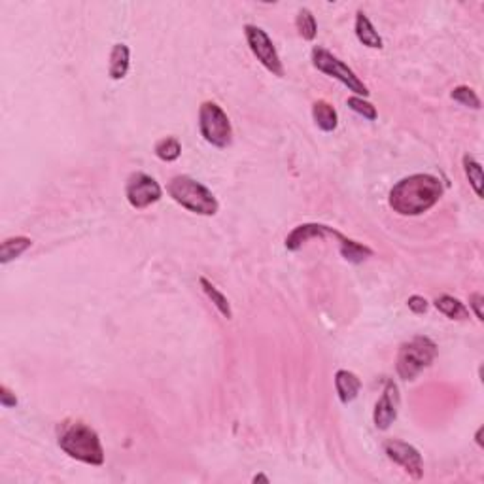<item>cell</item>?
Segmentation results:
<instances>
[{
	"mask_svg": "<svg viewBox=\"0 0 484 484\" xmlns=\"http://www.w3.org/2000/svg\"><path fill=\"white\" fill-rule=\"evenodd\" d=\"M129 59H131V51L125 44H114L110 51V66H108V74L112 80H123L129 72Z\"/></svg>",
	"mask_w": 484,
	"mask_h": 484,
	"instance_id": "cell-14",
	"label": "cell"
},
{
	"mask_svg": "<svg viewBox=\"0 0 484 484\" xmlns=\"http://www.w3.org/2000/svg\"><path fill=\"white\" fill-rule=\"evenodd\" d=\"M463 171L477 195H483V167L471 155H463Z\"/></svg>",
	"mask_w": 484,
	"mask_h": 484,
	"instance_id": "cell-21",
	"label": "cell"
},
{
	"mask_svg": "<svg viewBox=\"0 0 484 484\" xmlns=\"http://www.w3.org/2000/svg\"><path fill=\"white\" fill-rule=\"evenodd\" d=\"M335 390L342 405H348V403H352L358 397L359 390H362V380L352 371L341 369L335 374Z\"/></svg>",
	"mask_w": 484,
	"mask_h": 484,
	"instance_id": "cell-12",
	"label": "cell"
},
{
	"mask_svg": "<svg viewBox=\"0 0 484 484\" xmlns=\"http://www.w3.org/2000/svg\"><path fill=\"white\" fill-rule=\"evenodd\" d=\"M252 480H253V483H265V484L269 483V479H267L265 475H256V477H253Z\"/></svg>",
	"mask_w": 484,
	"mask_h": 484,
	"instance_id": "cell-29",
	"label": "cell"
},
{
	"mask_svg": "<svg viewBox=\"0 0 484 484\" xmlns=\"http://www.w3.org/2000/svg\"><path fill=\"white\" fill-rule=\"evenodd\" d=\"M33 246V241L28 237H11L6 238L0 246V263H10L11 259H17L21 253H25L28 248Z\"/></svg>",
	"mask_w": 484,
	"mask_h": 484,
	"instance_id": "cell-17",
	"label": "cell"
},
{
	"mask_svg": "<svg viewBox=\"0 0 484 484\" xmlns=\"http://www.w3.org/2000/svg\"><path fill=\"white\" fill-rule=\"evenodd\" d=\"M199 282H201V288H203V292L206 293V298L214 302V307L220 310L221 316H223V318H227V320H231L233 318L231 305H229V301H227L226 295H223V293H221L220 290H218V288L212 284V282L206 280L204 276H201V278H199Z\"/></svg>",
	"mask_w": 484,
	"mask_h": 484,
	"instance_id": "cell-19",
	"label": "cell"
},
{
	"mask_svg": "<svg viewBox=\"0 0 484 484\" xmlns=\"http://www.w3.org/2000/svg\"><path fill=\"white\" fill-rule=\"evenodd\" d=\"M443 191V182L433 174H413L391 187L388 203L397 214L420 216L439 203Z\"/></svg>",
	"mask_w": 484,
	"mask_h": 484,
	"instance_id": "cell-1",
	"label": "cell"
},
{
	"mask_svg": "<svg viewBox=\"0 0 484 484\" xmlns=\"http://www.w3.org/2000/svg\"><path fill=\"white\" fill-rule=\"evenodd\" d=\"M295 25H298V31L299 34H301L302 40H308V42H310V40L316 38V34H318V25H316V19H314L312 11L310 10H307V8L299 10Z\"/></svg>",
	"mask_w": 484,
	"mask_h": 484,
	"instance_id": "cell-22",
	"label": "cell"
},
{
	"mask_svg": "<svg viewBox=\"0 0 484 484\" xmlns=\"http://www.w3.org/2000/svg\"><path fill=\"white\" fill-rule=\"evenodd\" d=\"M437 356V344L428 337H413L411 341L403 342L397 354L396 369L403 380H414L429 367Z\"/></svg>",
	"mask_w": 484,
	"mask_h": 484,
	"instance_id": "cell-4",
	"label": "cell"
},
{
	"mask_svg": "<svg viewBox=\"0 0 484 484\" xmlns=\"http://www.w3.org/2000/svg\"><path fill=\"white\" fill-rule=\"evenodd\" d=\"M199 129L209 144L216 148H227L233 142V127L227 114L218 102L206 100L199 108Z\"/></svg>",
	"mask_w": 484,
	"mask_h": 484,
	"instance_id": "cell-5",
	"label": "cell"
},
{
	"mask_svg": "<svg viewBox=\"0 0 484 484\" xmlns=\"http://www.w3.org/2000/svg\"><path fill=\"white\" fill-rule=\"evenodd\" d=\"M60 451L78 462L88 465H102L105 463V448L95 429L83 422L65 424L59 433Z\"/></svg>",
	"mask_w": 484,
	"mask_h": 484,
	"instance_id": "cell-2",
	"label": "cell"
},
{
	"mask_svg": "<svg viewBox=\"0 0 484 484\" xmlns=\"http://www.w3.org/2000/svg\"><path fill=\"white\" fill-rule=\"evenodd\" d=\"M244 34H246L248 46H250L253 57H256L270 74H275V76L278 78L284 76V66H282L278 51H276L273 40L269 38V34L265 33L263 28L256 27V25H246V27H244Z\"/></svg>",
	"mask_w": 484,
	"mask_h": 484,
	"instance_id": "cell-7",
	"label": "cell"
},
{
	"mask_svg": "<svg viewBox=\"0 0 484 484\" xmlns=\"http://www.w3.org/2000/svg\"><path fill=\"white\" fill-rule=\"evenodd\" d=\"M180 154H182V144L178 138L167 137V138H161L159 142L155 144V155H157L161 161L171 163V161H177L178 157H180Z\"/></svg>",
	"mask_w": 484,
	"mask_h": 484,
	"instance_id": "cell-20",
	"label": "cell"
},
{
	"mask_svg": "<svg viewBox=\"0 0 484 484\" xmlns=\"http://www.w3.org/2000/svg\"><path fill=\"white\" fill-rule=\"evenodd\" d=\"M451 97L460 105L468 106V108H473V110H479L480 108V99L477 97L473 89L468 88V85H458V88L452 89Z\"/></svg>",
	"mask_w": 484,
	"mask_h": 484,
	"instance_id": "cell-23",
	"label": "cell"
},
{
	"mask_svg": "<svg viewBox=\"0 0 484 484\" xmlns=\"http://www.w3.org/2000/svg\"><path fill=\"white\" fill-rule=\"evenodd\" d=\"M324 237H341V233L335 231L333 227L322 226V223H302L293 229L286 237V248L290 252H295L299 248L308 242L310 238H324Z\"/></svg>",
	"mask_w": 484,
	"mask_h": 484,
	"instance_id": "cell-11",
	"label": "cell"
},
{
	"mask_svg": "<svg viewBox=\"0 0 484 484\" xmlns=\"http://www.w3.org/2000/svg\"><path fill=\"white\" fill-rule=\"evenodd\" d=\"M167 191L177 201L180 206L199 216H214L220 209V204L216 201L214 193L210 191L209 187L203 186L201 182L193 180L191 177H174L167 187Z\"/></svg>",
	"mask_w": 484,
	"mask_h": 484,
	"instance_id": "cell-3",
	"label": "cell"
},
{
	"mask_svg": "<svg viewBox=\"0 0 484 484\" xmlns=\"http://www.w3.org/2000/svg\"><path fill=\"white\" fill-rule=\"evenodd\" d=\"M312 117L316 121V125L325 132L335 131L339 125V116L337 110L327 102V100H316L312 106Z\"/></svg>",
	"mask_w": 484,
	"mask_h": 484,
	"instance_id": "cell-13",
	"label": "cell"
},
{
	"mask_svg": "<svg viewBox=\"0 0 484 484\" xmlns=\"http://www.w3.org/2000/svg\"><path fill=\"white\" fill-rule=\"evenodd\" d=\"M348 106H350L356 114L365 117V120L371 121L377 120V108H374L369 100L363 99V97H350V99H348Z\"/></svg>",
	"mask_w": 484,
	"mask_h": 484,
	"instance_id": "cell-24",
	"label": "cell"
},
{
	"mask_svg": "<svg viewBox=\"0 0 484 484\" xmlns=\"http://www.w3.org/2000/svg\"><path fill=\"white\" fill-rule=\"evenodd\" d=\"M433 305L439 312H443L451 320H468L469 318L468 307H465L460 299L452 298V295H441V298L435 299Z\"/></svg>",
	"mask_w": 484,
	"mask_h": 484,
	"instance_id": "cell-18",
	"label": "cell"
},
{
	"mask_svg": "<svg viewBox=\"0 0 484 484\" xmlns=\"http://www.w3.org/2000/svg\"><path fill=\"white\" fill-rule=\"evenodd\" d=\"M125 195L132 209L142 210L157 203L163 191H161V186L155 182V178H152L146 172H135L127 180Z\"/></svg>",
	"mask_w": 484,
	"mask_h": 484,
	"instance_id": "cell-8",
	"label": "cell"
},
{
	"mask_svg": "<svg viewBox=\"0 0 484 484\" xmlns=\"http://www.w3.org/2000/svg\"><path fill=\"white\" fill-rule=\"evenodd\" d=\"M475 439H477V445H479L480 446V448H483V428H479V429H477V435H475Z\"/></svg>",
	"mask_w": 484,
	"mask_h": 484,
	"instance_id": "cell-28",
	"label": "cell"
},
{
	"mask_svg": "<svg viewBox=\"0 0 484 484\" xmlns=\"http://www.w3.org/2000/svg\"><path fill=\"white\" fill-rule=\"evenodd\" d=\"M312 65L318 68L320 72H324L327 76L335 78L342 85H347L352 93L358 97H367L369 89L367 85L354 74L352 68H348L341 59H337L333 53H330L324 48H314L312 50Z\"/></svg>",
	"mask_w": 484,
	"mask_h": 484,
	"instance_id": "cell-6",
	"label": "cell"
},
{
	"mask_svg": "<svg viewBox=\"0 0 484 484\" xmlns=\"http://www.w3.org/2000/svg\"><path fill=\"white\" fill-rule=\"evenodd\" d=\"M0 403H2V407L6 409H11L17 405L16 394H14L8 386H0Z\"/></svg>",
	"mask_w": 484,
	"mask_h": 484,
	"instance_id": "cell-26",
	"label": "cell"
},
{
	"mask_svg": "<svg viewBox=\"0 0 484 484\" xmlns=\"http://www.w3.org/2000/svg\"><path fill=\"white\" fill-rule=\"evenodd\" d=\"M356 36L367 48H373V50H380L382 48L380 34L374 31L373 23L369 21V17L363 11H358V16H356Z\"/></svg>",
	"mask_w": 484,
	"mask_h": 484,
	"instance_id": "cell-15",
	"label": "cell"
},
{
	"mask_svg": "<svg viewBox=\"0 0 484 484\" xmlns=\"http://www.w3.org/2000/svg\"><path fill=\"white\" fill-rule=\"evenodd\" d=\"M407 307L413 310L414 314H424L426 310H428L429 302L426 301L424 298H420V295H413V298H409L407 301Z\"/></svg>",
	"mask_w": 484,
	"mask_h": 484,
	"instance_id": "cell-27",
	"label": "cell"
},
{
	"mask_svg": "<svg viewBox=\"0 0 484 484\" xmlns=\"http://www.w3.org/2000/svg\"><path fill=\"white\" fill-rule=\"evenodd\" d=\"M384 452L391 462L397 463V465H401V468L407 471L409 477H413L414 480L422 479L424 477L422 456H420V452L416 451L413 445L403 443V441L390 439L384 443Z\"/></svg>",
	"mask_w": 484,
	"mask_h": 484,
	"instance_id": "cell-9",
	"label": "cell"
},
{
	"mask_svg": "<svg viewBox=\"0 0 484 484\" xmlns=\"http://www.w3.org/2000/svg\"><path fill=\"white\" fill-rule=\"evenodd\" d=\"M337 241H339V248H341L342 258L347 259V261H350V263H363L365 259L373 256V250H371V248L363 246V244L352 241V238H347L341 235Z\"/></svg>",
	"mask_w": 484,
	"mask_h": 484,
	"instance_id": "cell-16",
	"label": "cell"
},
{
	"mask_svg": "<svg viewBox=\"0 0 484 484\" xmlns=\"http://www.w3.org/2000/svg\"><path fill=\"white\" fill-rule=\"evenodd\" d=\"M483 305H484L483 293L477 292V293H471V295H469V307L473 308L475 316H477V320H479V322H483V320H484Z\"/></svg>",
	"mask_w": 484,
	"mask_h": 484,
	"instance_id": "cell-25",
	"label": "cell"
},
{
	"mask_svg": "<svg viewBox=\"0 0 484 484\" xmlns=\"http://www.w3.org/2000/svg\"><path fill=\"white\" fill-rule=\"evenodd\" d=\"M397 407H399V394H397V386L388 380L386 382V388L382 391V396L374 405L373 413V422L377 426V429H388L391 424L396 422L397 419Z\"/></svg>",
	"mask_w": 484,
	"mask_h": 484,
	"instance_id": "cell-10",
	"label": "cell"
}]
</instances>
